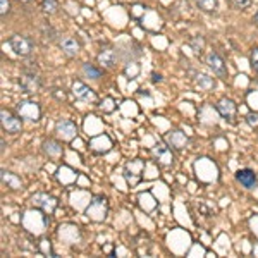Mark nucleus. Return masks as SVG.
Here are the masks:
<instances>
[{
  "mask_svg": "<svg viewBox=\"0 0 258 258\" xmlns=\"http://www.w3.org/2000/svg\"><path fill=\"white\" fill-rule=\"evenodd\" d=\"M19 2H30V0H19Z\"/></svg>",
  "mask_w": 258,
  "mask_h": 258,
  "instance_id": "nucleus-34",
  "label": "nucleus"
},
{
  "mask_svg": "<svg viewBox=\"0 0 258 258\" xmlns=\"http://www.w3.org/2000/svg\"><path fill=\"white\" fill-rule=\"evenodd\" d=\"M117 59H119V52L114 47H109V45H107V47H103L102 50H100L97 62H98L100 68L112 69L115 64H117Z\"/></svg>",
  "mask_w": 258,
  "mask_h": 258,
  "instance_id": "nucleus-13",
  "label": "nucleus"
},
{
  "mask_svg": "<svg viewBox=\"0 0 258 258\" xmlns=\"http://www.w3.org/2000/svg\"><path fill=\"white\" fill-rule=\"evenodd\" d=\"M253 21H255V24H256V26H258V11H256V14H255V19H253Z\"/></svg>",
  "mask_w": 258,
  "mask_h": 258,
  "instance_id": "nucleus-32",
  "label": "nucleus"
},
{
  "mask_svg": "<svg viewBox=\"0 0 258 258\" xmlns=\"http://www.w3.org/2000/svg\"><path fill=\"white\" fill-rule=\"evenodd\" d=\"M41 9L45 14H55L59 9V2L57 0H41Z\"/></svg>",
  "mask_w": 258,
  "mask_h": 258,
  "instance_id": "nucleus-23",
  "label": "nucleus"
},
{
  "mask_svg": "<svg viewBox=\"0 0 258 258\" xmlns=\"http://www.w3.org/2000/svg\"><path fill=\"white\" fill-rule=\"evenodd\" d=\"M31 202H33V205H36L38 209L45 210V212H48V214H52V212L57 209V200L53 198L52 195L41 193V191H40V193H35V195H33Z\"/></svg>",
  "mask_w": 258,
  "mask_h": 258,
  "instance_id": "nucleus-14",
  "label": "nucleus"
},
{
  "mask_svg": "<svg viewBox=\"0 0 258 258\" xmlns=\"http://www.w3.org/2000/svg\"><path fill=\"white\" fill-rule=\"evenodd\" d=\"M18 114L26 120L38 122L40 117H41V109H40L38 103H35V102H19L18 103Z\"/></svg>",
  "mask_w": 258,
  "mask_h": 258,
  "instance_id": "nucleus-12",
  "label": "nucleus"
},
{
  "mask_svg": "<svg viewBox=\"0 0 258 258\" xmlns=\"http://www.w3.org/2000/svg\"><path fill=\"white\" fill-rule=\"evenodd\" d=\"M124 74H126L129 80H135L140 74V66L136 64V62H127L126 68H124Z\"/></svg>",
  "mask_w": 258,
  "mask_h": 258,
  "instance_id": "nucleus-24",
  "label": "nucleus"
},
{
  "mask_svg": "<svg viewBox=\"0 0 258 258\" xmlns=\"http://www.w3.org/2000/svg\"><path fill=\"white\" fill-rule=\"evenodd\" d=\"M236 181H238L244 189H253L258 184V176L253 169L244 167L236 172Z\"/></svg>",
  "mask_w": 258,
  "mask_h": 258,
  "instance_id": "nucleus-15",
  "label": "nucleus"
},
{
  "mask_svg": "<svg viewBox=\"0 0 258 258\" xmlns=\"http://www.w3.org/2000/svg\"><path fill=\"white\" fill-rule=\"evenodd\" d=\"M41 150H43V153L48 157V159H59L62 155V145L57 140H52V138L43 141Z\"/></svg>",
  "mask_w": 258,
  "mask_h": 258,
  "instance_id": "nucleus-17",
  "label": "nucleus"
},
{
  "mask_svg": "<svg viewBox=\"0 0 258 258\" xmlns=\"http://www.w3.org/2000/svg\"><path fill=\"white\" fill-rule=\"evenodd\" d=\"M165 143L172 150H176V152H182V150L189 147V138L181 129H170L167 135H165Z\"/></svg>",
  "mask_w": 258,
  "mask_h": 258,
  "instance_id": "nucleus-9",
  "label": "nucleus"
},
{
  "mask_svg": "<svg viewBox=\"0 0 258 258\" xmlns=\"http://www.w3.org/2000/svg\"><path fill=\"white\" fill-rule=\"evenodd\" d=\"M253 253H255V255H258V244H256L255 248H253Z\"/></svg>",
  "mask_w": 258,
  "mask_h": 258,
  "instance_id": "nucleus-33",
  "label": "nucleus"
},
{
  "mask_svg": "<svg viewBox=\"0 0 258 258\" xmlns=\"http://www.w3.org/2000/svg\"><path fill=\"white\" fill-rule=\"evenodd\" d=\"M205 60H207V64H209V68L214 71V74H217V76L222 78V80H227V76H229L227 64L224 62V59L215 52V50H210V52L207 53Z\"/></svg>",
  "mask_w": 258,
  "mask_h": 258,
  "instance_id": "nucleus-10",
  "label": "nucleus"
},
{
  "mask_svg": "<svg viewBox=\"0 0 258 258\" xmlns=\"http://www.w3.org/2000/svg\"><path fill=\"white\" fill-rule=\"evenodd\" d=\"M40 246L45 249V253H47V255H50V256H55V253L52 251V246H50V241H47V239H41Z\"/></svg>",
  "mask_w": 258,
  "mask_h": 258,
  "instance_id": "nucleus-29",
  "label": "nucleus"
},
{
  "mask_svg": "<svg viewBox=\"0 0 258 258\" xmlns=\"http://www.w3.org/2000/svg\"><path fill=\"white\" fill-rule=\"evenodd\" d=\"M0 145H2V147H0V153H4V152H6V140L0 141Z\"/></svg>",
  "mask_w": 258,
  "mask_h": 258,
  "instance_id": "nucleus-31",
  "label": "nucleus"
},
{
  "mask_svg": "<svg viewBox=\"0 0 258 258\" xmlns=\"http://www.w3.org/2000/svg\"><path fill=\"white\" fill-rule=\"evenodd\" d=\"M249 62H251V69L258 74V47H253L249 52Z\"/></svg>",
  "mask_w": 258,
  "mask_h": 258,
  "instance_id": "nucleus-25",
  "label": "nucleus"
},
{
  "mask_svg": "<svg viewBox=\"0 0 258 258\" xmlns=\"http://www.w3.org/2000/svg\"><path fill=\"white\" fill-rule=\"evenodd\" d=\"M9 47L12 52L19 57H30L33 48H35V41L26 35H12L9 38Z\"/></svg>",
  "mask_w": 258,
  "mask_h": 258,
  "instance_id": "nucleus-2",
  "label": "nucleus"
},
{
  "mask_svg": "<svg viewBox=\"0 0 258 258\" xmlns=\"http://www.w3.org/2000/svg\"><path fill=\"white\" fill-rule=\"evenodd\" d=\"M152 155L157 164L162 165V167H172L174 162H176V157H174L172 148L169 145H162V143L155 145L152 150Z\"/></svg>",
  "mask_w": 258,
  "mask_h": 258,
  "instance_id": "nucleus-8",
  "label": "nucleus"
},
{
  "mask_svg": "<svg viewBox=\"0 0 258 258\" xmlns=\"http://www.w3.org/2000/svg\"><path fill=\"white\" fill-rule=\"evenodd\" d=\"M85 215L93 222H103L109 215V200L102 195H97V197L91 198L90 205L86 207Z\"/></svg>",
  "mask_w": 258,
  "mask_h": 258,
  "instance_id": "nucleus-1",
  "label": "nucleus"
},
{
  "mask_svg": "<svg viewBox=\"0 0 258 258\" xmlns=\"http://www.w3.org/2000/svg\"><path fill=\"white\" fill-rule=\"evenodd\" d=\"M55 133L62 141H73L78 138L80 135V129H78L76 122L71 119H59L55 122Z\"/></svg>",
  "mask_w": 258,
  "mask_h": 258,
  "instance_id": "nucleus-5",
  "label": "nucleus"
},
{
  "mask_svg": "<svg viewBox=\"0 0 258 258\" xmlns=\"http://www.w3.org/2000/svg\"><path fill=\"white\" fill-rule=\"evenodd\" d=\"M189 47L193 48V52L195 53H202L203 52V48H205V40H203V36L202 35H197V36H193V38L189 40Z\"/></svg>",
  "mask_w": 258,
  "mask_h": 258,
  "instance_id": "nucleus-22",
  "label": "nucleus"
},
{
  "mask_svg": "<svg viewBox=\"0 0 258 258\" xmlns=\"http://www.w3.org/2000/svg\"><path fill=\"white\" fill-rule=\"evenodd\" d=\"M0 122H2V129L9 135H19L23 131V117L18 114H12L11 110L2 109L0 110Z\"/></svg>",
  "mask_w": 258,
  "mask_h": 258,
  "instance_id": "nucleus-3",
  "label": "nucleus"
},
{
  "mask_svg": "<svg viewBox=\"0 0 258 258\" xmlns=\"http://www.w3.org/2000/svg\"><path fill=\"white\" fill-rule=\"evenodd\" d=\"M231 4H232V7H234V9L244 11V9H248V7L251 6V0H231Z\"/></svg>",
  "mask_w": 258,
  "mask_h": 258,
  "instance_id": "nucleus-26",
  "label": "nucleus"
},
{
  "mask_svg": "<svg viewBox=\"0 0 258 258\" xmlns=\"http://www.w3.org/2000/svg\"><path fill=\"white\" fill-rule=\"evenodd\" d=\"M0 179H2V184H6L7 188L18 191V189H23V181H21V177H18L16 174L9 172V170L2 169V172H0Z\"/></svg>",
  "mask_w": 258,
  "mask_h": 258,
  "instance_id": "nucleus-18",
  "label": "nucleus"
},
{
  "mask_svg": "<svg viewBox=\"0 0 258 258\" xmlns=\"http://www.w3.org/2000/svg\"><path fill=\"white\" fill-rule=\"evenodd\" d=\"M59 47L68 57H76L81 50L80 41H78L76 38H73V36H62L60 41H59Z\"/></svg>",
  "mask_w": 258,
  "mask_h": 258,
  "instance_id": "nucleus-16",
  "label": "nucleus"
},
{
  "mask_svg": "<svg viewBox=\"0 0 258 258\" xmlns=\"http://www.w3.org/2000/svg\"><path fill=\"white\" fill-rule=\"evenodd\" d=\"M19 88L23 93H26V95H33V93H36V91H40L41 90V78L38 76L36 73H23L19 76Z\"/></svg>",
  "mask_w": 258,
  "mask_h": 258,
  "instance_id": "nucleus-4",
  "label": "nucleus"
},
{
  "mask_svg": "<svg viewBox=\"0 0 258 258\" xmlns=\"http://www.w3.org/2000/svg\"><path fill=\"white\" fill-rule=\"evenodd\" d=\"M73 95L76 97V100L86 102V103H95L98 100L95 90H91L88 85H85V83L80 80H76L73 83Z\"/></svg>",
  "mask_w": 258,
  "mask_h": 258,
  "instance_id": "nucleus-11",
  "label": "nucleus"
},
{
  "mask_svg": "<svg viewBox=\"0 0 258 258\" xmlns=\"http://www.w3.org/2000/svg\"><path fill=\"white\" fill-rule=\"evenodd\" d=\"M246 122L251 127H256L258 126V112H251V114H248L246 115Z\"/></svg>",
  "mask_w": 258,
  "mask_h": 258,
  "instance_id": "nucleus-28",
  "label": "nucleus"
},
{
  "mask_svg": "<svg viewBox=\"0 0 258 258\" xmlns=\"http://www.w3.org/2000/svg\"><path fill=\"white\" fill-rule=\"evenodd\" d=\"M145 170V160L141 159H133L129 160L124 167V177L131 186H136L141 181V174Z\"/></svg>",
  "mask_w": 258,
  "mask_h": 258,
  "instance_id": "nucleus-6",
  "label": "nucleus"
},
{
  "mask_svg": "<svg viewBox=\"0 0 258 258\" xmlns=\"http://www.w3.org/2000/svg\"><path fill=\"white\" fill-rule=\"evenodd\" d=\"M195 81V86H197L198 90H203V91H210L215 88V80L212 76L205 73H197L193 78Z\"/></svg>",
  "mask_w": 258,
  "mask_h": 258,
  "instance_id": "nucleus-19",
  "label": "nucleus"
},
{
  "mask_svg": "<svg viewBox=\"0 0 258 258\" xmlns=\"http://www.w3.org/2000/svg\"><path fill=\"white\" fill-rule=\"evenodd\" d=\"M152 78H153V81H155V83H157V81H162L160 74H157V73H153V74H152Z\"/></svg>",
  "mask_w": 258,
  "mask_h": 258,
  "instance_id": "nucleus-30",
  "label": "nucleus"
},
{
  "mask_svg": "<svg viewBox=\"0 0 258 258\" xmlns=\"http://www.w3.org/2000/svg\"><path fill=\"white\" fill-rule=\"evenodd\" d=\"M195 4H197V7L200 11L207 12V14L217 12V7H219L217 0H195Z\"/></svg>",
  "mask_w": 258,
  "mask_h": 258,
  "instance_id": "nucleus-21",
  "label": "nucleus"
},
{
  "mask_svg": "<svg viewBox=\"0 0 258 258\" xmlns=\"http://www.w3.org/2000/svg\"><path fill=\"white\" fill-rule=\"evenodd\" d=\"M215 109L220 114V117L226 119L227 122H236V117H238V105L232 98H220L217 103H215Z\"/></svg>",
  "mask_w": 258,
  "mask_h": 258,
  "instance_id": "nucleus-7",
  "label": "nucleus"
},
{
  "mask_svg": "<svg viewBox=\"0 0 258 258\" xmlns=\"http://www.w3.org/2000/svg\"><path fill=\"white\" fill-rule=\"evenodd\" d=\"M9 11H11L9 0H0V14H2V18H6V16L9 14Z\"/></svg>",
  "mask_w": 258,
  "mask_h": 258,
  "instance_id": "nucleus-27",
  "label": "nucleus"
},
{
  "mask_svg": "<svg viewBox=\"0 0 258 258\" xmlns=\"http://www.w3.org/2000/svg\"><path fill=\"white\" fill-rule=\"evenodd\" d=\"M83 74H85V78H90V80H100L102 78V69L90 64V62H85L83 64Z\"/></svg>",
  "mask_w": 258,
  "mask_h": 258,
  "instance_id": "nucleus-20",
  "label": "nucleus"
}]
</instances>
